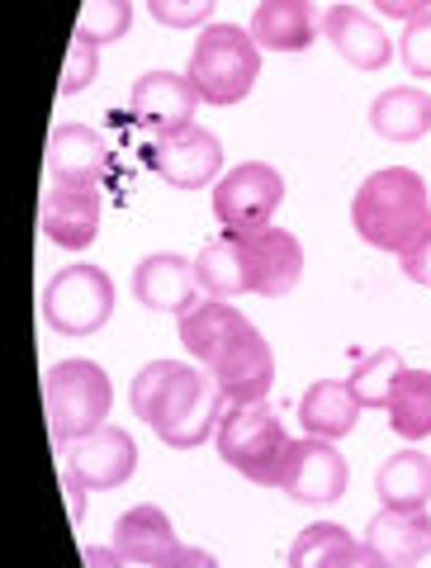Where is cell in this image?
Returning a JSON list of instances; mask_svg holds the SVG:
<instances>
[{
  "label": "cell",
  "instance_id": "cb8c5ba5",
  "mask_svg": "<svg viewBox=\"0 0 431 568\" xmlns=\"http://www.w3.org/2000/svg\"><path fill=\"white\" fill-rule=\"evenodd\" d=\"M370 129L384 142H422L431 133V95L418 85H389L370 104Z\"/></svg>",
  "mask_w": 431,
  "mask_h": 568
},
{
  "label": "cell",
  "instance_id": "8992f818",
  "mask_svg": "<svg viewBox=\"0 0 431 568\" xmlns=\"http://www.w3.org/2000/svg\"><path fill=\"white\" fill-rule=\"evenodd\" d=\"M114 317V280L91 261H77L43 284V323L58 336H91Z\"/></svg>",
  "mask_w": 431,
  "mask_h": 568
},
{
  "label": "cell",
  "instance_id": "e0dca14e",
  "mask_svg": "<svg viewBox=\"0 0 431 568\" xmlns=\"http://www.w3.org/2000/svg\"><path fill=\"white\" fill-rule=\"evenodd\" d=\"M133 298L142 308H152V313H176L181 317L194 298H204L200 275H194V261L171 256V252L142 256L133 265Z\"/></svg>",
  "mask_w": 431,
  "mask_h": 568
},
{
  "label": "cell",
  "instance_id": "d6986e66",
  "mask_svg": "<svg viewBox=\"0 0 431 568\" xmlns=\"http://www.w3.org/2000/svg\"><path fill=\"white\" fill-rule=\"evenodd\" d=\"M110 545L133 568H157V564H167L176 555V545L181 540H176V526H171L167 511L152 507V503H138L114 521V540Z\"/></svg>",
  "mask_w": 431,
  "mask_h": 568
},
{
  "label": "cell",
  "instance_id": "ba28073f",
  "mask_svg": "<svg viewBox=\"0 0 431 568\" xmlns=\"http://www.w3.org/2000/svg\"><path fill=\"white\" fill-rule=\"evenodd\" d=\"M347 484H351V469H347V455L337 450V440L303 436L290 446V455H284L280 493L299 507H332V503H341Z\"/></svg>",
  "mask_w": 431,
  "mask_h": 568
},
{
  "label": "cell",
  "instance_id": "7402d4cb",
  "mask_svg": "<svg viewBox=\"0 0 431 568\" xmlns=\"http://www.w3.org/2000/svg\"><path fill=\"white\" fill-rule=\"evenodd\" d=\"M176 327H181V346L194 355V361H213V355H219L228 342H232V336H238L242 327H251L247 323V317L238 313V308H232V298H194V304L181 313V323H176Z\"/></svg>",
  "mask_w": 431,
  "mask_h": 568
},
{
  "label": "cell",
  "instance_id": "2e32d148",
  "mask_svg": "<svg viewBox=\"0 0 431 568\" xmlns=\"http://www.w3.org/2000/svg\"><path fill=\"white\" fill-rule=\"evenodd\" d=\"M322 39L337 48V58H347L355 71H380L393 62L399 43L384 33L380 20H370V10L361 6H332L322 10Z\"/></svg>",
  "mask_w": 431,
  "mask_h": 568
},
{
  "label": "cell",
  "instance_id": "30bf717a",
  "mask_svg": "<svg viewBox=\"0 0 431 568\" xmlns=\"http://www.w3.org/2000/svg\"><path fill=\"white\" fill-rule=\"evenodd\" d=\"M204 369L223 388L228 403H265L275 384V351L257 327H242Z\"/></svg>",
  "mask_w": 431,
  "mask_h": 568
},
{
  "label": "cell",
  "instance_id": "f546056e",
  "mask_svg": "<svg viewBox=\"0 0 431 568\" xmlns=\"http://www.w3.org/2000/svg\"><path fill=\"white\" fill-rule=\"evenodd\" d=\"M181 369V361H148L133 375V388H129V407H133V417L148 426V417H152V407H157V398L167 394V384H171V375Z\"/></svg>",
  "mask_w": 431,
  "mask_h": 568
},
{
  "label": "cell",
  "instance_id": "5b68a950",
  "mask_svg": "<svg viewBox=\"0 0 431 568\" xmlns=\"http://www.w3.org/2000/svg\"><path fill=\"white\" fill-rule=\"evenodd\" d=\"M223 407H228V398H223V388L213 384L209 369L181 365V369L171 375L167 394L157 398L148 426H152V436L161 440V446H171V450H194V446H204V440H213Z\"/></svg>",
  "mask_w": 431,
  "mask_h": 568
},
{
  "label": "cell",
  "instance_id": "d6a6232c",
  "mask_svg": "<svg viewBox=\"0 0 431 568\" xmlns=\"http://www.w3.org/2000/svg\"><path fill=\"white\" fill-rule=\"evenodd\" d=\"M399 62L418 81H431V10L403 24V33H399Z\"/></svg>",
  "mask_w": 431,
  "mask_h": 568
},
{
  "label": "cell",
  "instance_id": "836d02e7",
  "mask_svg": "<svg viewBox=\"0 0 431 568\" xmlns=\"http://www.w3.org/2000/svg\"><path fill=\"white\" fill-rule=\"evenodd\" d=\"M399 271L412 280V284H422V290H431V237H422L412 252L399 256Z\"/></svg>",
  "mask_w": 431,
  "mask_h": 568
},
{
  "label": "cell",
  "instance_id": "4fadbf2b",
  "mask_svg": "<svg viewBox=\"0 0 431 568\" xmlns=\"http://www.w3.org/2000/svg\"><path fill=\"white\" fill-rule=\"evenodd\" d=\"M48 185H100L110 171V148L91 123H58L43 148Z\"/></svg>",
  "mask_w": 431,
  "mask_h": 568
},
{
  "label": "cell",
  "instance_id": "3957f363",
  "mask_svg": "<svg viewBox=\"0 0 431 568\" xmlns=\"http://www.w3.org/2000/svg\"><path fill=\"white\" fill-rule=\"evenodd\" d=\"M213 446H219L223 465L238 469L247 484L280 488V469L294 436H284L271 403H228L219 417V432H213Z\"/></svg>",
  "mask_w": 431,
  "mask_h": 568
},
{
  "label": "cell",
  "instance_id": "83f0119b",
  "mask_svg": "<svg viewBox=\"0 0 431 568\" xmlns=\"http://www.w3.org/2000/svg\"><path fill=\"white\" fill-rule=\"evenodd\" d=\"M403 355L393 351V346H384V351H370L365 361H355V369H351V394L361 398V407H389V398H393V384H399V375H403Z\"/></svg>",
  "mask_w": 431,
  "mask_h": 568
},
{
  "label": "cell",
  "instance_id": "ffe728a7",
  "mask_svg": "<svg viewBox=\"0 0 431 568\" xmlns=\"http://www.w3.org/2000/svg\"><path fill=\"white\" fill-rule=\"evenodd\" d=\"M361 398L351 394L347 379H318L303 388L299 398V426L303 436H318V440H341L355 432V422H361Z\"/></svg>",
  "mask_w": 431,
  "mask_h": 568
},
{
  "label": "cell",
  "instance_id": "4316f807",
  "mask_svg": "<svg viewBox=\"0 0 431 568\" xmlns=\"http://www.w3.org/2000/svg\"><path fill=\"white\" fill-rule=\"evenodd\" d=\"M355 545H361V540H355L347 526H337V521H313V526H303L299 536H294V545H290V568H337Z\"/></svg>",
  "mask_w": 431,
  "mask_h": 568
},
{
  "label": "cell",
  "instance_id": "52a82bcc",
  "mask_svg": "<svg viewBox=\"0 0 431 568\" xmlns=\"http://www.w3.org/2000/svg\"><path fill=\"white\" fill-rule=\"evenodd\" d=\"M284 204V175L271 162H242L213 185V219L228 233H261Z\"/></svg>",
  "mask_w": 431,
  "mask_h": 568
},
{
  "label": "cell",
  "instance_id": "74e56055",
  "mask_svg": "<svg viewBox=\"0 0 431 568\" xmlns=\"http://www.w3.org/2000/svg\"><path fill=\"white\" fill-rule=\"evenodd\" d=\"M157 568H219V564H213V555L200 545H176V555L167 564H157Z\"/></svg>",
  "mask_w": 431,
  "mask_h": 568
},
{
  "label": "cell",
  "instance_id": "9a60e30c",
  "mask_svg": "<svg viewBox=\"0 0 431 568\" xmlns=\"http://www.w3.org/2000/svg\"><path fill=\"white\" fill-rule=\"evenodd\" d=\"M247 242V265H251V294L261 298H284L294 294L303 280V242L284 227H261V233H242Z\"/></svg>",
  "mask_w": 431,
  "mask_h": 568
},
{
  "label": "cell",
  "instance_id": "d590c367",
  "mask_svg": "<svg viewBox=\"0 0 431 568\" xmlns=\"http://www.w3.org/2000/svg\"><path fill=\"white\" fill-rule=\"evenodd\" d=\"M370 6L374 10H380L384 14V20H418V14H427L431 10V0H370Z\"/></svg>",
  "mask_w": 431,
  "mask_h": 568
},
{
  "label": "cell",
  "instance_id": "7a4b0ae2",
  "mask_svg": "<svg viewBox=\"0 0 431 568\" xmlns=\"http://www.w3.org/2000/svg\"><path fill=\"white\" fill-rule=\"evenodd\" d=\"M186 77L194 81L200 100L213 104V110L242 104L251 91H257V77H261V48L251 39V29H242V24L200 29Z\"/></svg>",
  "mask_w": 431,
  "mask_h": 568
},
{
  "label": "cell",
  "instance_id": "6da1fadb",
  "mask_svg": "<svg viewBox=\"0 0 431 568\" xmlns=\"http://www.w3.org/2000/svg\"><path fill=\"white\" fill-rule=\"evenodd\" d=\"M351 227L355 237L374 252L403 256L422 237H431V190L412 166H384L370 171L355 185L351 200Z\"/></svg>",
  "mask_w": 431,
  "mask_h": 568
},
{
  "label": "cell",
  "instance_id": "44dd1931",
  "mask_svg": "<svg viewBox=\"0 0 431 568\" xmlns=\"http://www.w3.org/2000/svg\"><path fill=\"white\" fill-rule=\"evenodd\" d=\"M365 545L380 555L389 568H418L431 555V517L427 511H380L370 517Z\"/></svg>",
  "mask_w": 431,
  "mask_h": 568
},
{
  "label": "cell",
  "instance_id": "ac0fdd59",
  "mask_svg": "<svg viewBox=\"0 0 431 568\" xmlns=\"http://www.w3.org/2000/svg\"><path fill=\"white\" fill-rule=\"evenodd\" d=\"M247 29L261 52H309L322 33V10L313 0H257Z\"/></svg>",
  "mask_w": 431,
  "mask_h": 568
},
{
  "label": "cell",
  "instance_id": "e575fe53",
  "mask_svg": "<svg viewBox=\"0 0 431 568\" xmlns=\"http://www.w3.org/2000/svg\"><path fill=\"white\" fill-rule=\"evenodd\" d=\"M86 497H91V488H86L71 469H62V503H67V521H71V526L86 521Z\"/></svg>",
  "mask_w": 431,
  "mask_h": 568
},
{
  "label": "cell",
  "instance_id": "8d00e7d4",
  "mask_svg": "<svg viewBox=\"0 0 431 568\" xmlns=\"http://www.w3.org/2000/svg\"><path fill=\"white\" fill-rule=\"evenodd\" d=\"M81 564L86 568H133L114 545H81Z\"/></svg>",
  "mask_w": 431,
  "mask_h": 568
},
{
  "label": "cell",
  "instance_id": "277c9868",
  "mask_svg": "<svg viewBox=\"0 0 431 568\" xmlns=\"http://www.w3.org/2000/svg\"><path fill=\"white\" fill-rule=\"evenodd\" d=\"M114 407V384L96 361H58L43 375V417L58 446L100 432Z\"/></svg>",
  "mask_w": 431,
  "mask_h": 568
},
{
  "label": "cell",
  "instance_id": "d4e9b609",
  "mask_svg": "<svg viewBox=\"0 0 431 568\" xmlns=\"http://www.w3.org/2000/svg\"><path fill=\"white\" fill-rule=\"evenodd\" d=\"M194 275H200V290L209 298H238L251 294V265H247V242L242 233H223L204 242V252L194 256Z\"/></svg>",
  "mask_w": 431,
  "mask_h": 568
},
{
  "label": "cell",
  "instance_id": "603a6c76",
  "mask_svg": "<svg viewBox=\"0 0 431 568\" xmlns=\"http://www.w3.org/2000/svg\"><path fill=\"white\" fill-rule=\"evenodd\" d=\"M374 497L389 511H427L431 503V455L422 450H399L389 455L380 474H374Z\"/></svg>",
  "mask_w": 431,
  "mask_h": 568
},
{
  "label": "cell",
  "instance_id": "4dcf8cb0",
  "mask_svg": "<svg viewBox=\"0 0 431 568\" xmlns=\"http://www.w3.org/2000/svg\"><path fill=\"white\" fill-rule=\"evenodd\" d=\"M96 71H100V48H96L91 39H81V33H71L67 58H62V81H58V91H62V95H81L86 85L96 81Z\"/></svg>",
  "mask_w": 431,
  "mask_h": 568
},
{
  "label": "cell",
  "instance_id": "7c38bea8",
  "mask_svg": "<svg viewBox=\"0 0 431 568\" xmlns=\"http://www.w3.org/2000/svg\"><path fill=\"white\" fill-rule=\"evenodd\" d=\"M133 119L142 123L148 133H176V129H190L194 110H200V91L194 81L181 77V71H142L133 81Z\"/></svg>",
  "mask_w": 431,
  "mask_h": 568
},
{
  "label": "cell",
  "instance_id": "9c48e42d",
  "mask_svg": "<svg viewBox=\"0 0 431 568\" xmlns=\"http://www.w3.org/2000/svg\"><path fill=\"white\" fill-rule=\"evenodd\" d=\"M148 166L161 175L167 185L176 190H204V185H219L223 181V142L219 133L200 129H176V133H157L152 148H148Z\"/></svg>",
  "mask_w": 431,
  "mask_h": 568
},
{
  "label": "cell",
  "instance_id": "1f68e13d",
  "mask_svg": "<svg viewBox=\"0 0 431 568\" xmlns=\"http://www.w3.org/2000/svg\"><path fill=\"white\" fill-rule=\"evenodd\" d=\"M219 0H148V14L161 29H209Z\"/></svg>",
  "mask_w": 431,
  "mask_h": 568
},
{
  "label": "cell",
  "instance_id": "8fae6325",
  "mask_svg": "<svg viewBox=\"0 0 431 568\" xmlns=\"http://www.w3.org/2000/svg\"><path fill=\"white\" fill-rule=\"evenodd\" d=\"M67 469L81 478L91 493H110V488H123L138 469V446L123 426H110L104 422L100 432L81 436L67 446Z\"/></svg>",
  "mask_w": 431,
  "mask_h": 568
},
{
  "label": "cell",
  "instance_id": "f1b7e54d",
  "mask_svg": "<svg viewBox=\"0 0 431 568\" xmlns=\"http://www.w3.org/2000/svg\"><path fill=\"white\" fill-rule=\"evenodd\" d=\"M129 29H133V0H81L77 33L91 39L96 48L119 43Z\"/></svg>",
  "mask_w": 431,
  "mask_h": 568
},
{
  "label": "cell",
  "instance_id": "5bb4252c",
  "mask_svg": "<svg viewBox=\"0 0 431 568\" xmlns=\"http://www.w3.org/2000/svg\"><path fill=\"white\" fill-rule=\"evenodd\" d=\"M100 185H48L39 204V227L67 252H86L100 233Z\"/></svg>",
  "mask_w": 431,
  "mask_h": 568
},
{
  "label": "cell",
  "instance_id": "f35d334b",
  "mask_svg": "<svg viewBox=\"0 0 431 568\" xmlns=\"http://www.w3.org/2000/svg\"><path fill=\"white\" fill-rule=\"evenodd\" d=\"M337 568H389V564H384V559H380V555H374V549H370V545L361 540V545H355V549H351V555H347V559H341Z\"/></svg>",
  "mask_w": 431,
  "mask_h": 568
},
{
  "label": "cell",
  "instance_id": "484cf974",
  "mask_svg": "<svg viewBox=\"0 0 431 568\" xmlns=\"http://www.w3.org/2000/svg\"><path fill=\"white\" fill-rule=\"evenodd\" d=\"M384 413H389L393 436H403V440L431 436V369H403Z\"/></svg>",
  "mask_w": 431,
  "mask_h": 568
}]
</instances>
